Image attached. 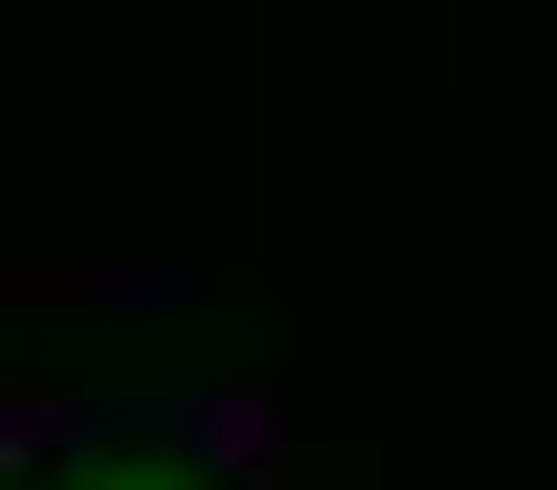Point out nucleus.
Masks as SVG:
<instances>
[{
  "instance_id": "f257e3e1",
  "label": "nucleus",
  "mask_w": 557,
  "mask_h": 490,
  "mask_svg": "<svg viewBox=\"0 0 557 490\" xmlns=\"http://www.w3.org/2000/svg\"><path fill=\"white\" fill-rule=\"evenodd\" d=\"M45 490H201V468H157V445H112V468H45Z\"/></svg>"
}]
</instances>
